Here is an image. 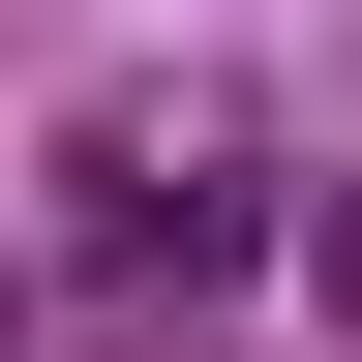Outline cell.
Here are the masks:
<instances>
[{
    "instance_id": "cell-1",
    "label": "cell",
    "mask_w": 362,
    "mask_h": 362,
    "mask_svg": "<svg viewBox=\"0 0 362 362\" xmlns=\"http://www.w3.org/2000/svg\"><path fill=\"white\" fill-rule=\"evenodd\" d=\"M90 242L121 272H272V151H90Z\"/></svg>"
}]
</instances>
